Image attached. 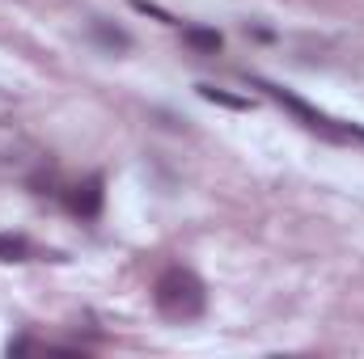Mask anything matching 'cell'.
<instances>
[{"instance_id": "6da1fadb", "label": "cell", "mask_w": 364, "mask_h": 359, "mask_svg": "<svg viewBox=\"0 0 364 359\" xmlns=\"http://www.w3.org/2000/svg\"><path fill=\"white\" fill-rule=\"evenodd\" d=\"M153 304L166 321H195L208 309V287L195 270L170 267L161 270V279L153 283Z\"/></svg>"}, {"instance_id": "7a4b0ae2", "label": "cell", "mask_w": 364, "mask_h": 359, "mask_svg": "<svg viewBox=\"0 0 364 359\" xmlns=\"http://www.w3.org/2000/svg\"><path fill=\"white\" fill-rule=\"evenodd\" d=\"M255 89H263L267 97H275L284 110H292L309 131H318V136H326V140H335V144H364V127H356V123H339V118H331V114H322V110H314L309 101H301V97H292L288 89H279V85H272V81H250Z\"/></svg>"}, {"instance_id": "3957f363", "label": "cell", "mask_w": 364, "mask_h": 359, "mask_svg": "<svg viewBox=\"0 0 364 359\" xmlns=\"http://www.w3.org/2000/svg\"><path fill=\"white\" fill-rule=\"evenodd\" d=\"M64 203H68L73 216H81V220H97V216H102V203H106L102 178L93 174V178H81L77 186H68V190H64Z\"/></svg>"}, {"instance_id": "277c9868", "label": "cell", "mask_w": 364, "mask_h": 359, "mask_svg": "<svg viewBox=\"0 0 364 359\" xmlns=\"http://www.w3.org/2000/svg\"><path fill=\"white\" fill-rule=\"evenodd\" d=\"M182 43H186L191 51H203V55H216V51L225 47L220 30H208V26H186V30H182Z\"/></svg>"}, {"instance_id": "5b68a950", "label": "cell", "mask_w": 364, "mask_h": 359, "mask_svg": "<svg viewBox=\"0 0 364 359\" xmlns=\"http://www.w3.org/2000/svg\"><path fill=\"white\" fill-rule=\"evenodd\" d=\"M0 263H30V241L17 233H0Z\"/></svg>"}, {"instance_id": "8992f818", "label": "cell", "mask_w": 364, "mask_h": 359, "mask_svg": "<svg viewBox=\"0 0 364 359\" xmlns=\"http://www.w3.org/2000/svg\"><path fill=\"white\" fill-rule=\"evenodd\" d=\"M93 38H97L106 51H127V47H132V38H127L119 26H106V21H93Z\"/></svg>"}, {"instance_id": "52a82bcc", "label": "cell", "mask_w": 364, "mask_h": 359, "mask_svg": "<svg viewBox=\"0 0 364 359\" xmlns=\"http://www.w3.org/2000/svg\"><path fill=\"white\" fill-rule=\"evenodd\" d=\"M199 97H203V101H216V106H225V110H250V106H255L250 97L225 93V89H216V85H199Z\"/></svg>"}, {"instance_id": "ba28073f", "label": "cell", "mask_w": 364, "mask_h": 359, "mask_svg": "<svg viewBox=\"0 0 364 359\" xmlns=\"http://www.w3.org/2000/svg\"><path fill=\"white\" fill-rule=\"evenodd\" d=\"M132 4H136L140 13H153V17H161V21H174V17H170L166 9H157V4H149V0H132Z\"/></svg>"}]
</instances>
